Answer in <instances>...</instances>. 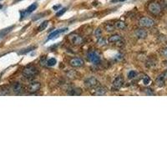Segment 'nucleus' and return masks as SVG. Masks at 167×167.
<instances>
[{"mask_svg":"<svg viewBox=\"0 0 167 167\" xmlns=\"http://www.w3.org/2000/svg\"><path fill=\"white\" fill-rule=\"evenodd\" d=\"M23 74L27 79H30L33 76H35V75L38 74V69L34 66L29 65V66H27L24 68Z\"/></svg>","mask_w":167,"mask_h":167,"instance_id":"f257e3e1","label":"nucleus"},{"mask_svg":"<svg viewBox=\"0 0 167 167\" xmlns=\"http://www.w3.org/2000/svg\"><path fill=\"white\" fill-rule=\"evenodd\" d=\"M148 9L152 14L157 15L161 11V7H160V5L158 3H151V4H149Z\"/></svg>","mask_w":167,"mask_h":167,"instance_id":"f03ea898","label":"nucleus"},{"mask_svg":"<svg viewBox=\"0 0 167 167\" xmlns=\"http://www.w3.org/2000/svg\"><path fill=\"white\" fill-rule=\"evenodd\" d=\"M139 23L142 27H145V28H150V27H152L155 24L154 20H152L151 19H150V18H147V17L141 18V19H139Z\"/></svg>","mask_w":167,"mask_h":167,"instance_id":"7ed1b4c3","label":"nucleus"},{"mask_svg":"<svg viewBox=\"0 0 167 167\" xmlns=\"http://www.w3.org/2000/svg\"><path fill=\"white\" fill-rule=\"evenodd\" d=\"M40 88H41L40 83H38V82H33L27 88V91L29 94H34L35 92H38L40 89Z\"/></svg>","mask_w":167,"mask_h":167,"instance_id":"20e7f679","label":"nucleus"},{"mask_svg":"<svg viewBox=\"0 0 167 167\" xmlns=\"http://www.w3.org/2000/svg\"><path fill=\"white\" fill-rule=\"evenodd\" d=\"M124 83V80L121 76H118L115 78V80L113 82V86H112V89L114 91H116L118 89H120L121 86L123 85Z\"/></svg>","mask_w":167,"mask_h":167,"instance_id":"39448f33","label":"nucleus"},{"mask_svg":"<svg viewBox=\"0 0 167 167\" xmlns=\"http://www.w3.org/2000/svg\"><path fill=\"white\" fill-rule=\"evenodd\" d=\"M11 89L13 90V92L17 94V95H19L23 91L24 88H23V85L19 82H15L13 84H12L11 86Z\"/></svg>","mask_w":167,"mask_h":167,"instance_id":"423d86ee","label":"nucleus"},{"mask_svg":"<svg viewBox=\"0 0 167 167\" xmlns=\"http://www.w3.org/2000/svg\"><path fill=\"white\" fill-rule=\"evenodd\" d=\"M84 84L88 88H95L99 84V81L95 77H89L84 80Z\"/></svg>","mask_w":167,"mask_h":167,"instance_id":"0eeeda50","label":"nucleus"},{"mask_svg":"<svg viewBox=\"0 0 167 167\" xmlns=\"http://www.w3.org/2000/svg\"><path fill=\"white\" fill-rule=\"evenodd\" d=\"M88 59L90 62H92L93 63H99L100 62V57L99 56L98 54H96L95 52H91L88 54Z\"/></svg>","mask_w":167,"mask_h":167,"instance_id":"6e6552de","label":"nucleus"},{"mask_svg":"<svg viewBox=\"0 0 167 167\" xmlns=\"http://www.w3.org/2000/svg\"><path fill=\"white\" fill-rule=\"evenodd\" d=\"M69 40L74 45H80L83 43V38L78 34H72L69 36Z\"/></svg>","mask_w":167,"mask_h":167,"instance_id":"1a4fd4ad","label":"nucleus"},{"mask_svg":"<svg viewBox=\"0 0 167 167\" xmlns=\"http://www.w3.org/2000/svg\"><path fill=\"white\" fill-rule=\"evenodd\" d=\"M70 65L73 67H75V68H79V67H81L84 65V62L83 59H80V58H74L70 60Z\"/></svg>","mask_w":167,"mask_h":167,"instance_id":"9d476101","label":"nucleus"},{"mask_svg":"<svg viewBox=\"0 0 167 167\" xmlns=\"http://www.w3.org/2000/svg\"><path fill=\"white\" fill-rule=\"evenodd\" d=\"M135 34L138 38H145L147 37V32L145 29H138L135 31Z\"/></svg>","mask_w":167,"mask_h":167,"instance_id":"9b49d317","label":"nucleus"},{"mask_svg":"<svg viewBox=\"0 0 167 167\" xmlns=\"http://www.w3.org/2000/svg\"><path fill=\"white\" fill-rule=\"evenodd\" d=\"M68 29L65 28V29H58V30H55V31H54L53 33H51L49 35H48V39H53L55 37H57L58 35H59L60 33H65V31H67Z\"/></svg>","mask_w":167,"mask_h":167,"instance_id":"f8f14e48","label":"nucleus"},{"mask_svg":"<svg viewBox=\"0 0 167 167\" xmlns=\"http://www.w3.org/2000/svg\"><path fill=\"white\" fill-rule=\"evenodd\" d=\"M93 95H105L106 92H107V90H106L105 88L104 87H96L95 89L93 90Z\"/></svg>","mask_w":167,"mask_h":167,"instance_id":"ddd939ff","label":"nucleus"},{"mask_svg":"<svg viewBox=\"0 0 167 167\" xmlns=\"http://www.w3.org/2000/svg\"><path fill=\"white\" fill-rule=\"evenodd\" d=\"M82 94V90L80 88H72L69 91H68V95H74V96H77V95H80Z\"/></svg>","mask_w":167,"mask_h":167,"instance_id":"4468645a","label":"nucleus"},{"mask_svg":"<svg viewBox=\"0 0 167 167\" xmlns=\"http://www.w3.org/2000/svg\"><path fill=\"white\" fill-rule=\"evenodd\" d=\"M156 84L158 87H163L165 84V80L161 76V75H159L156 80Z\"/></svg>","mask_w":167,"mask_h":167,"instance_id":"2eb2a0df","label":"nucleus"},{"mask_svg":"<svg viewBox=\"0 0 167 167\" xmlns=\"http://www.w3.org/2000/svg\"><path fill=\"white\" fill-rule=\"evenodd\" d=\"M38 7V4H33L29 6V7L27 8V9L23 12V14H24V16H25V14H30V13H32V12H33L34 10H36V8H37Z\"/></svg>","mask_w":167,"mask_h":167,"instance_id":"dca6fc26","label":"nucleus"},{"mask_svg":"<svg viewBox=\"0 0 167 167\" xmlns=\"http://www.w3.org/2000/svg\"><path fill=\"white\" fill-rule=\"evenodd\" d=\"M10 92V89L8 86L0 87V95H7Z\"/></svg>","mask_w":167,"mask_h":167,"instance_id":"f3484780","label":"nucleus"},{"mask_svg":"<svg viewBox=\"0 0 167 167\" xmlns=\"http://www.w3.org/2000/svg\"><path fill=\"white\" fill-rule=\"evenodd\" d=\"M120 40H121V37L118 34L111 36V37L109 38V42H110V43H118V42Z\"/></svg>","mask_w":167,"mask_h":167,"instance_id":"a211bd4d","label":"nucleus"},{"mask_svg":"<svg viewBox=\"0 0 167 167\" xmlns=\"http://www.w3.org/2000/svg\"><path fill=\"white\" fill-rule=\"evenodd\" d=\"M48 24V20H45V21H44V22H43V23H40V25L38 26V30L39 32L43 31V30H44L45 29L47 28Z\"/></svg>","mask_w":167,"mask_h":167,"instance_id":"6ab92c4d","label":"nucleus"},{"mask_svg":"<svg viewBox=\"0 0 167 167\" xmlns=\"http://www.w3.org/2000/svg\"><path fill=\"white\" fill-rule=\"evenodd\" d=\"M13 28H14V27L12 26V27H9V28H7V29H5L4 30H2V31L0 32V37H4V36L7 34L8 33H9Z\"/></svg>","mask_w":167,"mask_h":167,"instance_id":"aec40b11","label":"nucleus"},{"mask_svg":"<svg viewBox=\"0 0 167 167\" xmlns=\"http://www.w3.org/2000/svg\"><path fill=\"white\" fill-rule=\"evenodd\" d=\"M34 48H35V47H29V48H25V49H22L21 51H19V54H25L27 53H29V51H32L33 49H34Z\"/></svg>","mask_w":167,"mask_h":167,"instance_id":"412c9836","label":"nucleus"},{"mask_svg":"<svg viewBox=\"0 0 167 167\" xmlns=\"http://www.w3.org/2000/svg\"><path fill=\"white\" fill-rule=\"evenodd\" d=\"M136 76H137V72L135 70H131L128 73V78L130 80H132V79L135 78Z\"/></svg>","mask_w":167,"mask_h":167,"instance_id":"4be33fe9","label":"nucleus"},{"mask_svg":"<svg viewBox=\"0 0 167 167\" xmlns=\"http://www.w3.org/2000/svg\"><path fill=\"white\" fill-rule=\"evenodd\" d=\"M47 65L48 66H54L57 63V61H56V59H54V58H52V59H48V61H47Z\"/></svg>","mask_w":167,"mask_h":167,"instance_id":"5701e85b","label":"nucleus"},{"mask_svg":"<svg viewBox=\"0 0 167 167\" xmlns=\"http://www.w3.org/2000/svg\"><path fill=\"white\" fill-rule=\"evenodd\" d=\"M142 80H143V84H145V85H148V84L150 83V79L149 76H147V75H145Z\"/></svg>","mask_w":167,"mask_h":167,"instance_id":"b1692460","label":"nucleus"},{"mask_svg":"<svg viewBox=\"0 0 167 167\" xmlns=\"http://www.w3.org/2000/svg\"><path fill=\"white\" fill-rule=\"evenodd\" d=\"M116 28L119 29H124L125 28V23L123 22H117L116 23Z\"/></svg>","mask_w":167,"mask_h":167,"instance_id":"393cba45","label":"nucleus"},{"mask_svg":"<svg viewBox=\"0 0 167 167\" xmlns=\"http://www.w3.org/2000/svg\"><path fill=\"white\" fill-rule=\"evenodd\" d=\"M65 11H66V8H62L61 10H59V11L56 14V16H57V17H60V16H62V15L65 13Z\"/></svg>","mask_w":167,"mask_h":167,"instance_id":"a878e982","label":"nucleus"},{"mask_svg":"<svg viewBox=\"0 0 167 167\" xmlns=\"http://www.w3.org/2000/svg\"><path fill=\"white\" fill-rule=\"evenodd\" d=\"M98 44L99 45H105V39L104 38L99 37V40H98Z\"/></svg>","mask_w":167,"mask_h":167,"instance_id":"bb28decb","label":"nucleus"},{"mask_svg":"<svg viewBox=\"0 0 167 167\" xmlns=\"http://www.w3.org/2000/svg\"><path fill=\"white\" fill-rule=\"evenodd\" d=\"M145 92L146 93V95H154V92H153L152 89H145Z\"/></svg>","mask_w":167,"mask_h":167,"instance_id":"cd10ccee","label":"nucleus"},{"mask_svg":"<svg viewBox=\"0 0 167 167\" xmlns=\"http://www.w3.org/2000/svg\"><path fill=\"white\" fill-rule=\"evenodd\" d=\"M101 33H102V32H101V30H100L99 29H97L96 31H95V36L97 38H99L100 36H101Z\"/></svg>","mask_w":167,"mask_h":167,"instance_id":"c85d7f7f","label":"nucleus"},{"mask_svg":"<svg viewBox=\"0 0 167 167\" xmlns=\"http://www.w3.org/2000/svg\"><path fill=\"white\" fill-rule=\"evenodd\" d=\"M160 75H161V76H162L164 79H165V80H167V70H166V71H165L164 73H162V74H160Z\"/></svg>","mask_w":167,"mask_h":167,"instance_id":"c756f323","label":"nucleus"},{"mask_svg":"<svg viewBox=\"0 0 167 167\" xmlns=\"http://www.w3.org/2000/svg\"><path fill=\"white\" fill-rule=\"evenodd\" d=\"M162 54H163V56H165V57L167 58V48H165L162 50Z\"/></svg>","mask_w":167,"mask_h":167,"instance_id":"7c9ffc66","label":"nucleus"},{"mask_svg":"<svg viewBox=\"0 0 167 167\" xmlns=\"http://www.w3.org/2000/svg\"><path fill=\"white\" fill-rule=\"evenodd\" d=\"M60 7H61V5H55V6H54L53 8H54V10H56V9H59Z\"/></svg>","mask_w":167,"mask_h":167,"instance_id":"2f4dec72","label":"nucleus"},{"mask_svg":"<svg viewBox=\"0 0 167 167\" xmlns=\"http://www.w3.org/2000/svg\"><path fill=\"white\" fill-rule=\"evenodd\" d=\"M2 8H3V5H2L1 4H0V10H1Z\"/></svg>","mask_w":167,"mask_h":167,"instance_id":"473e14b6","label":"nucleus"},{"mask_svg":"<svg viewBox=\"0 0 167 167\" xmlns=\"http://www.w3.org/2000/svg\"><path fill=\"white\" fill-rule=\"evenodd\" d=\"M21 1V0H14V3H16V2H19Z\"/></svg>","mask_w":167,"mask_h":167,"instance_id":"72a5a7b5","label":"nucleus"},{"mask_svg":"<svg viewBox=\"0 0 167 167\" xmlns=\"http://www.w3.org/2000/svg\"><path fill=\"white\" fill-rule=\"evenodd\" d=\"M165 66H166V67H167V61H166V62H165Z\"/></svg>","mask_w":167,"mask_h":167,"instance_id":"f704fd0d","label":"nucleus"},{"mask_svg":"<svg viewBox=\"0 0 167 167\" xmlns=\"http://www.w3.org/2000/svg\"><path fill=\"white\" fill-rule=\"evenodd\" d=\"M120 2H123V1H125V0H120Z\"/></svg>","mask_w":167,"mask_h":167,"instance_id":"c9c22d12","label":"nucleus"}]
</instances>
